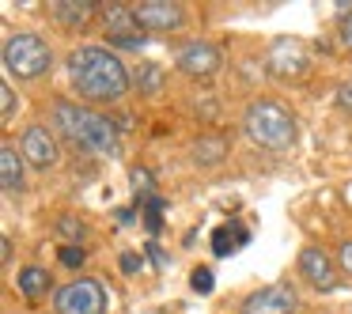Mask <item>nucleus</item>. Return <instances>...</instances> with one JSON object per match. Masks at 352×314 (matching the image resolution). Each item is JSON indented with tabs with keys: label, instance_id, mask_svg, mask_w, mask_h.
Listing matches in <instances>:
<instances>
[{
	"label": "nucleus",
	"instance_id": "1",
	"mask_svg": "<svg viewBox=\"0 0 352 314\" xmlns=\"http://www.w3.org/2000/svg\"><path fill=\"white\" fill-rule=\"evenodd\" d=\"M69 80H72L80 99L99 102V106L122 102L129 84H133L122 57L107 46H76L72 49L69 54Z\"/></svg>",
	"mask_w": 352,
	"mask_h": 314
},
{
	"label": "nucleus",
	"instance_id": "2",
	"mask_svg": "<svg viewBox=\"0 0 352 314\" xmlns=\"http://www.w3.org/2000/svg\"><path fill=\"white\" fill-rule=\"evenodd\" d=\"M54 122L65 137L72 140L76 148L95 155H118L122 152V140H118V129L110 117L95 114V110H84L76 102H54Z\"/></svg>",
	"mask_w": 352,
	"mask_h": 314
},
{
	"label": "nucleus",
	"instance_id": "3",
	"mask_svg": "<svg viewBox=\"0 0 352 314\" xmlns=\"http://www.w3.org/2000/svg\"><path fill=\"white\" fill-rule=\"evenodd\" d=\"M243 129L265 152H288L296 144V117L276 99H254L243 114Z\"/></svg>",
	"mask_w": 352,
	"mask_h": 314
},
{
	"label": "nucleus",
	"instance_id": "4",
	"mask_svg": "<svg viewBox=\"0 0 352 314\" xmlns=\"http://www.w3.org/2000/svg\"><path fill=\"white\" fill-rule=\"evenodd\" d=\"M50 65H54V49H50V42L38 38V34L19 31L4 42V69H8L12 76L38 80L50 72Z\"/></svg>",
	"mask_w": 352,
	"mask_h": 314
},
{
	"label": "nucleus",
	"instance_id": "5",
	"mask_svg": "<svg viewBox=\"0 0 352 314\" xmlns=\"http://www.w3.org/2000/svg\"><path fill=\"white\" fill-rule=\"evenodd\" d=\"M54 311L57 314H102L107 311V291L91 276H76V280L61 284L54 291Z\"/></svg>",
	"mask_w": 352,
	"mask_h": 314
},
{
	"label": "nucleus",
	"instance_id": "6",
	"mask_svg": "<svg viewBox=\"0 0 352 314\" xmlns=\"http://www.w3.org/2000/svg\"><path fill=\"white\" fill-rule=\"evenodd\" d=\"M265 69L273 72L276 80H299L311 69V49L299 38H276L265 54Z\"/></svg>",
	"mask_w": 352,
	"mask_h": 314
},
{
	"label": "nucleus",
	"instance_id": "7",
	"mask_svg": "<svg viewBox=\"0 0 352 314\" xmlns=\"http://www.w3.org/2000/svg\"><path fill=\"white\" fill-rule=\"evenodd\" d=\"M175 65H178V72L182 76H190V80H208V76H216L220 72V65H223V54L212 46V42H186L182 49H178V57H175Z\"/></svg>",
	"mask_w": 352,
	"mask_h": 314
},
{
	"label": "nucleus",
	"instance_id": "8",
	"mask_svg": "<svg viewBox=\"0 0 352 314\" xmlns=\"http://www.w3.org/2000/svg\"><path fill=\"white\" fill-rule=\"evenodd\" d=\"M19 152H23V159L31 163L34 170H50V167H57V159H61L57 137L46 129V125H31V129L23 133V140H19Z\"/></svg>",
	"mask_w": 352,
	"mask_h": 314
},
{
	"label": "nucleus",
	"instance_id": "9",
	"mask_svg": "<svg viewBox=\"0 0 352 314\" xmlns=\"http://www.w3.org/2000/svg\"><path fill=\"white\" fill-rule=\"evenodd\" d=\"M133 16H137L140 31H178V27L186 23V12L182 4H175V0H144V4H137L133 8Z\"/></svg>",
	"mask_w": 352,
	"mask_h": 314
},
{
	"label": "nucleus",
	"instance_id": "10",
	"mask_svg": "<svg viewBox=\"0 0 352 314\" xmlns=\"http://www.w3.org/2000/svg\"><path fill=\"white\" fill-rule=\"evenodd\" d=\"M296 311H299V295L292 284H269L243 303V314H296Z\"/></svg>",
	"mask_w": 352,
	"mask_h": 314
},
{
	"label": "nucleus",
	"instance_id": "11",
	"mask_svg": "<svg viewBox=\"0 0 352 314\" xmlns=\"http://www.w3.org/2000/svg\"><path fill=\"white\" fill-rule=\"evenodd\" d=\"M299 276H303L307 284H311L314 291H333L337 288V273H333V258H329L322 246H307L303 254H299L296 261Z\"/></svg>",
	"mask_w": 352,
	"mask_h": 314
},
{
	"label": "nucleus",
	"instance_id": "12",
	"mask_svg": "<svg viewBox=\"0 0 352 314\" xmlns=\"http://www.w3.org/2000/svg\"><path fill=\"white\" fill-rule=\"evenodd\" d=\"M190 152H193V163H197V167H216V163L228 159L231 144H228V137H223V133H208V137L193 140Z\"/></svg>",
	"mask_w": 352,
	"mask_h": 314
},
{
	"label": "nucleus",
	"instance_id": "13",
	"mask_svg": "<svg viewBox=\"0 0 352 314\" xmlns=\"http://www.w3.org/2000/svg\"><path fill=\"white\" fill-rule=\"evenodd\" d=\"M50 16L57 19V23L72 27V31H80V27L87 23V19L95 16V8L87 4V0H54L50 4Z\"/></svg>",
	"mask_w": 352,
	"mask_h": 314
},
{
	"label": "nucleus",
	"instance_id": "14",
	"mask_svg": "<svg viewBox=\"0 0 352 314\" xmlns=\"http://www.w3.org/2000/svg\"><path fill=\"white\" fill-rule=\"evenodd\" d=\"M0 182H4V190H8V193L23 190V155H19L16 144L0 148Z\"/></svg>",
	"mask_w": 352,
	"mask_h": 314
},
{
	"label": "nucleus",
	"instance_id": "15",
	"mask_svg": "<svg viewBox=\"0 0 352 314\" xmlns=\"http://www.w3.org/2000/svg\"><path fill=\"white\" fill-rule=\"evenodd\" d=\"M133 84H137V95H144V99H155V95H163V87H167V72H163L160 65L144 61L137 72H133Z\"/></svg>",
	"mask_w": 352,
	"mask_h": 314
},
{
	"label": "nucleus",
	"instance_id": "16",
	"mask_svg": "<svg viewBox=\"0 0 352 314\" xmlns=\"http://www.w3.org/2000/svg\"><path fill=\"white\" fill-rule=\"evenodd\" d=\"M19 291H23L31 303H38L42 295H50V273L42 265H27V269H19Z\"/></svg>",
	"mask_w": 352,
	"mask_h": 314
},
{
	"label": "nucleus",
	"instance_id": "17",
	"mask_svg": "<svg viewBox=\"0 0 352 314\" xmlns=\"http://www.w3.org/2000/svg\"><path fill=\"white\" fill-rule=\"evenodd\" d=\"M243 238H246L243 227H235V223H223V227L212 231V254H216V258H228V254L235 250Z\"/></svg>",
	"mask_w": 352,
	"mask_h": 314
},
{
	"label": "nucleus",
	"instance_id": "18",
	"mask_svg": "<svg viewBox=\"0 0 352 314\" xmlns=\"http://www.w3.org/2000/svg\"><path fill=\"white\" fill-rule=\"evenodd\" d=\"M12 117H16V91H12V84H0V122L8 125Z\"/></svg>",
	"mask_w": 352,
	"mask_h": 314
},
{
	"label": "nucleus",
	"instance_id": "19",
	"mask_svg": "<svg viewBox=\"0 0 352 314\" xmlns=\"http://www.w3.org/2000/svg\"><path fill=\"white\" fill-rule=\"evenodd\" d=\"M57 231H61V235L69 238V246L84 238V223H80L76 216H61V223H57Z\"/></svg>",
	"mask_w": 352,
	"mask_h": 314
},
{
	"label": "nucleus",
	"instance_id": "20",
	"mask_svg": "<svg viewBox=\"0 0 352 314\" xmlns=\"http://www.w3.org/2000/svg\"><path fill=\"white\" fill-rule=\"evenodd\" d=\"M57 258H61V265L80 269V265H84V258H87V254H84V246H69V243H65L61 250H57Z\"/></svg>",
	"mask_w": 352,
	"mask_h": 314
},
{
	"label": "nucleus",
	"instance_id": "21",
	"mask_svg": "<svg viewBox=\"0 0 352 314\" xmlns=\"http://www.w3.org/2000/svg\"><path fill=\"white\" fill-rule=\"evenodd\" d=\"M190 284H193V291H212V288H216V276H212V269L197 265V269H193V276H190Z\"/></svg>",
	"mask_w": 352,
	"mask_h": 314
},
{
	"label": "nucleus",
	"instance_id": "22",
	"mask_svg": "<svg viewBox=\"0 0 352 314\" xmlns=\"http://www.w3.org/2000/svg\"><path fill=\"white\" fill-rule=\"evenodd\" d=\"M133 190H137L140 197H148V193H152V175H148L144 167H137V170H133Z\"/></svg>",
	"mask_w": 352,
	"mask_h": 314
},
{
	"label": "nucleus",
	"instance_id": "23",
	"mask_svg": "<svg viewBox=\"0 0 352 314\" xmlns=\"http://www.w3.org/2000/svg\"><path fill=\"white\" fill-rule=\"evenodd\" d=\"M337 106H341V110H352V80H344V84L337 87Z\"/></svg>",
	"mask_w": 352,
	"mask_h": 314
},
{
	"label": "nucleus",
	"instance_id": "24",
	"mask_svg": "<svg viewBox=\"0 0 352 314\" xmlns=\"http://www.w3.org/2000/svg\"><path fill=\"white\" fill-rule=\"evenodd\" d=\"M337 258H341V269L352 276V238H344V243H341V254H337Z\"/></svg>",
	"mask_w": 352,
	"mask_h": 314
},
{
	"label": "nucleus",
	"instance_id": "25",
	"mask_svg": "<svg viewBox=\"0 0 352 314\" xmlns=\"http://www.w3.org/2000/svg\"><path fill=\"white\" fill-rule=\"evenodd\" d=\"M122 273H140V258H137V254H122Z\"/></svg>",
	"mask_w": 352,
	"mask_h": 314
},
{
	"label": "nucleus",
	"instance_id": "26",
	"mask_svg": "<svg viewBox=\"0 0 352 314\" xmlns=\"http://www.w3.org/2000/svg\"><path fill=\"white\" fill-rule=\"evenodd\" d=\"M341 42L352 49V16H349V19H341Z\"/></svg>",
	"mask_w": 352,
	"mask_h": 314
},
{
	"label": "nucleus",
	"instance_id": "27",
	"mask_svg": "<svg viewBox=\"0 0 352 314\" xmlns=\"http://www.w3.org/2000/svg\"><path fill=\"white\" fill-rule=\"evenodd\" d=\"M148 258H152L155 265H163V254H160V246H155V243H148Z\"/></svg>",
	"mask_w": 352,
	"mask_h": 314
}]
</instances>
